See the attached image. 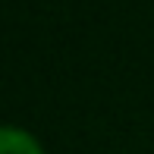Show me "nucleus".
I'll return each instance as SVG.
<instances>
[{"mask_svg": "<svg viewBox=\"0 0 154 154\" xmlns=\"http://www.w3.org/2000/svg\"><path fill=\"white\" fill-rule=\"evenodd\" d=\"M0 154H44V145L22 126L0 129Z\"/></svg>", "mask_w": 154, "mask_h": 154, "instance_id": "nucleus-1", "label": "nucleus"}]
</instances>
